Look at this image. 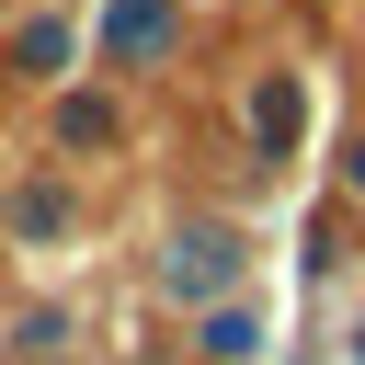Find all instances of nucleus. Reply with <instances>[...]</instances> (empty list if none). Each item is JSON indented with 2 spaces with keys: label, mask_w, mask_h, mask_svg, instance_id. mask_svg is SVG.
<instances>
[{
  "label": "nucleus",
  "mask_w": 365,
  "mask_h": 365,
  "mask_svg": "<svg viewBox=\"0 0 365 365\" xmlns=\"http://www.w3.org/2000/svg\"><path fill=\"white\" fill-rule=\"evenodd\" d=\"M228 262H240V251H228L217 228H194V240L171 251V285H182V297H205V285H228Z\"/></svg>",
  "instance_id": "obj_2"
},
{
  "label": "nucleus",
  "mask_w": 365,
  "mask_h": 365,
  "mask_svg": "<svg viewBox=\"0 0 365 365\" xmlns=\"http://www.w3.org/2000/svg\"><path fill=\"white\" fill-rule=\"evenodd\" d=\"M251 137H262V148L297 137V80H262V91H251Z\"/></svg>",
  "instance_id": "obj_3"
},
{
  "label": "nucleus",
  "mask_w": 365,
  "mask_h": 365,
  "mask_svg": "<svg viewBox=\"0 0 365 365\" xmlns=\"http://www.w3.org/2000/svg\"><path fill=\"white\" fill-rule=\"evenodd\" d=\"M103 46H114V57H160V46H171V0H114V11H103Z\"/></svg>",
  "instance_id": "obj_1"
}]
</instances>
